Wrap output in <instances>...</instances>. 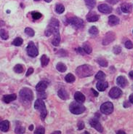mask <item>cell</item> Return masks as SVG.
<instances>
[{"instance_id":"60d3db41","label":"cell","mask_w":133,"mask_h":134,"mask_svg":"<svg viewBox=\"0 0 133 134\" xmlns=\"http://www.w3.org/2000/svg\"><path fill=\"white\" fill-rule=\"evenodd\" d=\"M113 53L115 54H119L121 53V51H122V48L119 47V46H115V47H113Z\"/></svg>"},{"instance_id":"6da1fadb","label":"cell","mask_w":133,"mask_h":134,"mask_svg":"<svg viewBox=\"0 0 133 134\" xmlns=\"http://www.w3.org/2000/svg\"><path fill=\"white\" fill-rule=\"evenodd\" d=\"M76 72L79 77H90L93 74V69L91 66L86 64L78 67L76 70Z\"/></svg>"},{"instance_id":"8992f818","label":"cell","mask_w":133,"mask_h":134,"mask_svg":"<svg viewBox=\"0 0 133 134\" xmlns=\"http://www.w3.org/2000/svg\"><path fill=\"white\" fill-rule=\"evenodd\" d=\"M100 111L101 112L105 114H110L113 112V105L111 102L108 101L101 105L100 107Z\"/></svg>"},{"instance_id":"681fc988","label":"cell","mask_w":133,"mask_h":134,"mask_svg":"<svg viewBox=\"0 0 133 134\" xmlns=\"http://www.w3.org/2000/svg\"><path fill=\"white\" fill-rule=\"evenodd\" d=\"M130 101L132 104H133V94L130 96Z\"/></svg>"},{"instance_id":"11a10c76","label":"cell","mask_w":133,"mask_h":134,"mask_svg":"<svg viewBox=\"0 0 133 134\" xmlns=\"http://www.w3.org/2000/svg\"><path fill=\"white\" fill-rule=\"evenodd\" d=\"M44 1H45V2H50L52 0H44Z\"/></svg>"},{"instance_id":"836d02e7","label":"cell","mask_w":133,"mask_h":134,"mask_svg":"<svg viewBox=\"0 0 133 134\" xmlns=\"http://www.w3.org/2000/svg\"><path fill=\"white\" fill-rule=\"evenodd\" d=\"M86 4L90 8H93L95 6L96 4V0H85Z\"/></svg>"},{"instance_id":"bcb514c9","label":"cell","mask_w":133,"mask_h":134,"mask_svg":"<svg viewBox=\"0 0 133 134\" xmlns=\"http://www.w3.org/2000/svg\"><path fill=\"white\" fill-rule=\"evenodd\" d=\"M107 2H108L110 4H116L119 2V0H106Z\"/></svg>"},{"instance_id":"9c48e42d","label":"cell","mask_w":133,"mask_h":134,"mask_svg":"<svg viewBox=\"0 0 133 134\" xmlns=\"http://www.w3.org/2000/svg\"><path fill=\"white\" fill-rule=\"evenodd\" d=\"M115 38H116V36H115V34L113 33V32H111V31L108 32V33L105 35L104 38H103V45H107V44H110L111 42H112L115 40Z\"/></svg>"},{"instance_id":"7402d4cb","label":"cell","mask_w":133,"mask_h":134,"mask_svg":"<svg viewBox=\"0 0 133 134\" xmlns=\"http://www.w3.org/2000/svg\"><path fill=\"white\" fill-rule=\"evenodd\" d=\"M57 95H58V96H59L61 99H63V100H67V99L69 98V95H68V93L64 89H60V90H59V91H58V93H57Z\"/></svg>"},{"instance_id":"9a60e30c","label":"cell","mask_w":133,"mask_h":134,"mask_svg":"<svg viewBox=\"0 0 133 134\" xmlns=\"http://www.w3.org/2000/svg\"><path fill=\"white\" fill-rule=\"evenodd\" d=\"M47 82L45 81H41L39 83L37 84L36 89L38 92H43L44 91L47 87Z\"/></svg>"},{"instance_id":"e0dca14e","label":"cell","mask_w":133,"mask_h":134,"mask_svg":"<svg viewBox=\"0 0 133 134\" xmlns=\"http://www.w3.org/2000/svg\"><path fill=\"white\" fill-rule=\"evenodd\" d=\"M108 24L111 26H117L119 24V18L118 17L115 16V15H111L108 18Z\"/></svg>"},{"instance_id":"ac0fdd59","label":"cell","mask_w":133,"mask_h":134,"mask_svg":"<svg viewBox=\"0 0 133 134\" xmlns=\"http://www.w3.org/2000/svg\"><path fill=\"white\" fill-rule=\"evenodd\" d=\"M74 99L77 102L82 104L85 100V96L81 92H76L74 94Z\"/></svg>"},{"instance_id":"d4e9b609","label":"cell","mask_w":133,"mask_h":134,"mask_svg":"<svg viewBox=\"0 0 133 134\" xmlns=\"http://www.w3.org/2000/svg\"><path fill=\"white\" fill-rule=\"evenodd\" d=\"M84 50V52L87 54H90L92 53V47H91V45L90 44V43H88V42H84L83 44V47H82Z\"/></svg>"},{"instance_id":"74e56055","label":"cell","mask_w":133,"mask_h":134,"mask_svg":"<svg viewBox=\"0 0 133 134\" xmlns=\"http://www.w3.org/2000/svg\"><path fill=\"white\" fill-rule=\"evenodd\" d=\"M15 131L16 133H25V128L22 126H17Z\"/></svg>"},{"instance_id":"6f0895ef","label":"cell","mask_w":133,"mask_h":134,"mask_svg":"<svg viewBox=\"0 0 133 134\" xmlns=\"http://www.w3.org/2000/svg\"><path fill=\"white\" fill-rule=\"evenodd\" d=\"M132 90H133V85H132Z\"/></svg>"},{"instance_id":"44dd1931","label":"cell","mask_w":133,"mask_h":134,"mask_svg":"<svg viewBox=\"0 0 133 134\" xmlns=\"http://www.w3.org/2000/svg\"><path fill=\"white\" fill-rule=\"evenodd\" d=\"M54 39L52 41V43L53 44L54 46H58L60 42V32L59 31H57L55 33H54Z\"/></svg>"},{"instance_id":"ab89813d","label":"cell","mask_w":133,"mask_h":134,"mask_svg":"<svg viewBox=\"0 0 133 134\" xmlns=\"http://www.w3.org/2000/svg\"><path fill=\"white\" fill-rule=\"evenodd\" d=\"M125 47L127 49H132L133 48V43L130 40L126 41L125 42Z\"/></svg>"},{"instance_id":"7a4b0ae2","label":"cell","mask_w":133,"mask_h":134,"mask_svg":"<svg viewBox=\"0 0 133 134\" xmlns=\"http://www.w3.org/2000/svg\"><path fill=\"white\" fill-rule=\"evenodd\" d=\"M57 31H59V21L56 18H52L44 32L45 36L50 37L52 34H53Z\"/></svg>"},{"instance_id":"5bb4252c","label":"cell","mask_w":133,"mask_h":134,"mask_svg":"<svg viewBox=\"0 0 133 134\" xmlns=\"http://www.w3.org/2000/svg\"><path fill=\"white\" fill-rule=\"evenodd\" d=\"M117 83L121 87H125L128 83V82H127L125 77H123V76H119V77H117Z\"/></svg>"},{"instance_id":"3957f363","label":"cell","mask_w":133,"mask_h":134,"mask_svg":"<svg viewBox=\"0 0 133 134\" xmlns=\"http://www.w3.org/2000/svg\"><path fill=\"white\" fill-rule=\"evenodd\" d=\"M34 108L37 109L38 111H39L40 113H41V119L44 120L45 119V117L47 116V111L45 107V104L44 103V101L41 98L37 99L35 101V104H34Z\"/></svg>"},{"instance_id":"1f68e13d","label":"cell","mask_w":133,"mask_h":134,"mask_svg":"<svg viewBox=\"0 0 133 134\" xmlns=\"http://www.w3.org/2000/svg\"><path fill=\"white\" fill-rule=\"evenodd\" d=\"M23 42H24L23 39H21L20 37H17L13 42V44L15 46H20L23 44Z\"/></svg>"},{"instance_id":"8fae6325","label":"cell","mask_w":133,"mask_h":134,"mask_svg":"<svg viewBox=\"0 0 133 134\" xmlns=\"http://www.w3.org/2000/svg\"><path fill=\"white\" fill-rule=\"evenodd\" d=\"M90 124L92 127H94L95 129H96L98 132H100V133H102V132H103V127H102V125H101V124L100 123V122L97 120V119H95V118L91 119L90 121Z\"/></svg>"},{"instance_id":"e575fe53","label":"cell","mask_w":133,"mask_h":134,"mask_svg":"<svg viewBox=\"0 0 133 134\" xmlns=\"http://www.w3.org/2000/svg\"><path fill=\"white\" fill-rule=\"evenodd\" d=\"M98 32H99V31H98L96 26H92L89 29V33L91 35H97L98 34Z\"/></svg>"},{"instance_id":"484cf974","label":"cell","mask_w":133,"mask_h":134,"mask_svg":"<svg viewBox=\"0 0 133 134\" xmlns=\"http://www.w3.org/2000/svg\"><path fill=\"white\" fill-rule=\"evenodd\" d=\"M105 78H106V74L102 71H98L95 75V79L98 81H103L105 80Z\"/></svg>"},{"instance_id":"f35d334b","label":"cell","mask_w":133,"mask_h":134,"mask_svg":"<svg viewBox=\"0 0 133 134\" xmlns=\"http://www.w3.org/2000/svg\"><path fill=\"white\" fill-rule=\"evenodd\" d=\"M44 128L43 127H37V130L35 131L34 133L35 134H44Z\"/></svg>"},{"instance_id":"ee69618b","label":"cell","mask_w":133,"mask_h":134,"mask_svg":"<svg viewBox=\"0 0 133 134\" xmlns=\"http://www.w3.org/2000/svg\"><path fill=\"white\" fill-rule=\"evenodd\" d=\"M33 68H29L28 69V71H27V72H26V76L27 77H28V76H30L31 74H33Z\"/></svg>"},{"instance_id":"7c38bea8","label":"cell","mask_w":133,"mask_h":134,"mask_svg":"<svg viewBox=\"0 0 133 134\" xmlns=\"http://www.w3.org/2000/svg\"><path fill=\"white\" fill-rule=\"evenodd\" d=\"M98 10L102 13L109 14L112 12V7L106 4H102L98 6Z\"/></svg>"},{"instance_id":"83f0119b","label":"cell","mask_w":133,"mask_h":134,"mask_svg":"<svg viewBox=\"0 0 133 134\" xmlns=\"http://www.w3.org/2000/svg\"><path fill=\"white\" fill-rule=\"evenodd\" d=\"M14 71H15V72H16L18 74H20V73L24 72V68L21 64H17L16 66L14 67Z\"/></svg>"},{"instance_id":"7dc6e473","label":"cell","mask_w":133,"mask_h":134,"mask_svg":"<svg viewBox=\"0 0 133 134\" xmlns=\"http://www.w3.org/2000/svg\"><path fill=\"white\" fill-rule=\"evenodd\" d=\"M124 107L125 108L126 107H130V104L129 102H127V101H125L124 103Z\"/></svg>"},{"instance_id":"db71d44e","label":"cell","mask_w":133,"mask_h":134,"mask_svg":"<svg viewBox=\"0 0 133 134\" xmlns=\"http://www.w3.org/2000/svg\"><path fill=\"white\" fill-rule=\"evenodd\" d=\"M55 133L60 134V133H61V132H60V131H55V132H53V134H55Z\"/></svg>"},{"instance_id":"b9f144b4","label":"cell","mask_w":133,"mask_h":134,"mask_svg":"<svg viewBox=\"0 0 133 134\" xmlns=\"http://www.w3.org/2000/svg\"><path fill=\"white\" fill-rule=\"evenodd\" d=\"M38 96L40 98H46L47 95L44 93V91H43V92H38Z\"/></svg>"},{"instance_id":"f5cc1de1","label":"cell","mask_w":133,"mask_h":134,"mask_svg":"<svg viewBox=\"0 0 133 134\" xmlns=\"http://www.w3.org/2000/svg\"><path fill=\"white\" fill-rule=\"evenodd\" d=\"M33 125H31L29 126V130H30V131H33Z\"/></svg>"},{"instance_id":"5b68a950","label":"cell","mask_w":133,"mask_h":134,"mask_svg":"<svg viewBox=\"0 0 133 134\" xmlns=\"http://www.w3.org/2000/svg\"><path fill=\"white\" fill-rule=\"evenodd\" d=\"M20 97L23 100L26 101H31L33 100V94L32 91L28 88V87H24L20 91Z\"/></svg>"},{"instance_id":"816d5d0a","label":"cell","mask_w":133,"mask_h":134,"mask_svg":"<svg viewBox=\"0 0 133 134\" xmlns=\"http://www.w3.org/2000/svg\"><path fill=\"white\" fill-rule=\"evenodd\" d=\"M129 75H130V77H131V78H132L133 79V71H130Z\"/></svg>"},{"instance_id":"f6af8a7d","label":"cell","mask_w":133,"mask_h":134,"mask_svg":"<svg viewBox=\"0 0 133 134\" xmlns=\"http://www.w3.org/2000/svg\"><path fill=\"white\" fill-rule=\"evenodd\" d=\"M77 51L78 52V53H79L81 54V55H84V53H85L82 47H79V48H78V49L77 50Z\"/></svg>"},{"instance_id":"d590c367","label":"cell","mask_w":133,"mask_h":134,"mask_svg":"<svg viewBox=\"0 0 133 134\" xmlns=\"http://www.w3.org/2000/svg\"><path fill=\"white\" fill-rule=\"evenodd\" d=\"M31 15H32V18H33V20H39L42 16V15L40 13H38V12H32L31 13Z\"/></svg>"},{"instance_id":"8d00e7d4","label":"cell","mask_w":133,"mask_h":134,"mask_svg":"<svg viewBox=\"0 0 133 134\" xmlns=\"http://www.w3.org/2000/svg\"><path fill=\"white\" fill-rule=\"evenodd\" d=\"M25 33L28 36H29V37H33L34 36V31L32 29H31V28H28V27H27L26 29H25Z\"/></svg>"},{"instance_id":"4fadbf2b","label":"cell","mask_w":133,"mask_h":134,"mask_svg":"<svg viewBox=\"0 0 133 134\" xmlns=\"http://www.w3.org/2000/svg\"><path fill=\"white\" fill-rule=\"evenodd\" d=\"M86 20L89 22H96L99 20V15L94 12H90L86 15Z\"/></svg>"},{"instance_id":"7bdbcfd3","label":"cell","mask_w":133,"mask_h":134,"mask_svg":"<svg viewBox=\"0 0 133 134\" xmlns=\"http://www.w3.org/2000/svg\"><path fill=\"white\" fill-rule=\"evenodd\" d=\"M84 127V123L82 121H80L78 123V129L79 130H82Z\"/></svg>"},{"instance_id":"d6986e66","label":"cell","mask_w":133,"mask_h":134,"mask_svg":"<svg viewBox=\"0 0 133 134\" xmlns=\"http://www.w3.org/2000/svg\"><path fill=\"white\" fill-rule=\"evenodd\" d=\"M17 98V96L15 94H10V95H6L4 96L3 101L6 104H9L10 102L13 101Z\"/></svg>"},{"instance_id":"ffe728a7","label":"cell","mask_w":133,"mask_h":134,"mask_svg":"<svg viewBox=\"0 0 133 134\" xmlns=\"http://www.w3.org/2000/svg\"><path fill=\"white\" fill-rule=\"evenodd\" d=\"M10 127V122L8 120H4L0 122V131L2 132H7Z\"/></svg>"},{"instance_id":"c3c4849f","label":"cell","mask_w":133,"mask_h":134,"mask_svg":"<svg viewBox=\"0 0 133 134\" xmlns=\"http://www.w3.org/2000/svg\"><path fill=\"white\" fill-rule=\"evenodd\" d=\"M92 93H93L95 97H97V96H98V93H97L96 91H95L94 89H92Z\"/></svg>"},{"instance_id":"603a6c76","label":"cell","mask_w":133,"mask_h":134,"mask_svg":"<svg viewBox=\"0 0 133 134\" xmlns=\"http://www.w3.org/2000/svg\"><path fill=\"white\" fill-rule=\"evenodd\" d=\"M121 10L124 13H129L131 11V10H132V8H131V6H130V4L124 3L121 6Z\"/></svg>"},{"instance_id":"2e32d148","label":"cell","mask_w":133,"mask_h":134,"mask_svg":"<svg viewBox=\"0 0 133 134\" xmlns=\"http://www.w3.org/2000/svg\"><path fill=\"white\" fill-rule=\"evenodd\" d=\"M108 82H105L104 80L99 81L96 85L97 89L99 91H101V92H103V91H105L107 87H108Z\"/></svg>"},{"instance_id":"cb8c5ba5","label":"cell","mask_w":133,"mask_h":134,"mask_svg":"<svg viewBox=\"0 0 133 134\" xmlns=\"http://www.w3.org/2000/svg\"><path fill=\"white\" fill-rule=\"evenodd\" d=\"M56 69L57 70L59 71L60 72H65L67 70L66 66L63 64V63H61V62H60V63H58V64H57Z\"/></svg>"},{"instance_id":"9f6ffc18","label":"cell","mask_w":133,"mask_h":134,"mask_svg":"<svg viewBox=\"0 0 133 134\" xmlns=\"http://www.w3.org/2000/svg\"><path fill=\"white\" fill-rule=\"evenodd\" d=\"M34 1H39V0H34Z\"/></svg>"},{"instance_id":"f1b7e54d","label":"cell","mask_w":133,"mask_h":134,"mask_svg":"<svg viewBox=\"0 0 133 134\" xmlns=\"http://www.w3.org/2000/svg\"><path fill=\"white\" fill-rule=\"evenodd\" d=\"M55 11H56L57 13L61 14L63 13V12L65 11V7L63 6V4H57L55 7Z\"/></svg>"},{"instance_id":"d6a6232c","label":"cell","mask_w":133,"mask_h":134,"mask_svg":"<svg viewBox=\"0 0 133 134\" xmlns=\"http://www.w3.org/2000/svg\"><path fill=\"white\" fill-rule=\"evenodd\" d=\"M97 61L98 64L100 65L101 66L106 67L107 66H108V62H107V60H106L105 58H99Z\"/></svg>"},{"instance_id":"30bf717a","label":"cell","mask_w":133,"mask_h":134,"mask_svg":"<svg viewBox=\"0 0 133 134\" xmlns=\"http://www.w3.org/2000/svg\"><path fill=\"white\" fill-rule=\"evenodd\" d=\"M122 94V92L121 91V89H119V87H114L113 88L111 89V91L109 92V96L111 98H118L121 96V95Z\"/></svg>"},{"instance_id":"4dcf8cb0","label":"cell","mask_w":133,"mask_h":134,"mask_svg":"<svg viewBox=\"0 0 133 134\" xmlns=\"http://www.w3.org/2000/svg\"><path fill=\"white\" fill-rule=\"evenodd\" d=\"M0 37L4 40H7V39L9 38V35H8L7 31L4 30V29H1L0 30Z\"/></svg>"},{"instance_id":"ba28073f","label":"cell","mask_w":133,"mask_h":134,"mask_svg":"<svg viewBox=\"0 0 133 134\" xmlns=\"http://www.w3.org/2000/svg\"><path fill=\"white\" fill-rule=\"evenodd\" d=\"M69 24L73 26L74 28L76 29H80L81 27L83 26L84 22L83 20H82L79 18H77V17H73V18H71L70 19L68 20Z\"/></svg>"},{"instance_id":"277c9868","label":"cell","mask_w":133,"mask_h":134,"mask_svg":"<svg viewBox=\"0 0 133 134\" xmlns=\"http://www.w3.org/2000/svg\"><path fill=\"white\" fill-rule=\"evenodd\" d=\"M69 109H70V111L72 114H80L83 113L86 109L81 103H79V102L76 101V102H72L70 104Z\"/></svg>"},{"instance_id":"52a82bcc","label":"cell","mask_w":133,"mask_h":134,"mask_svg":"<svg viewBox=\"0 0 133 134\" xmlns=\"http://www.w3.org/2000/svg\"><path fill=\"white\" fill-rule=\"evenodd\" d=\"M26 51L28 55L32 58L36 57V56L38 55V54H39L38 50H37V48L36 47V46H35V44H34L33 42H30L28 43V46H27Z\"/></svg>"},{"instance_id":"f546056e","label":"cell","mask_w":133,"mask_h":134,"mask_svg":"<svg viewBox=\"0 0 133 134\" xmlns=\"http://www.w3.org/2000/svg\"><path fill=\"white\" fill-rule=\"evenodd\" d=\"M75 77L73 76V74H71V73H69V74H68L66 76V77H65V80L67 82H69V83H71V82H73L74 81H75Z\"/></svg>"},{"instance_id":"f907efd6","label":"cell","mask_w":133,"mask_h":134,"mask_svg":"<svg viewBox=\"0 0 133 134\" xmlns=\"http://www.w3.org/2000/svg\"><path fill=\"white\" fill-rule=\"evenodd\" d=\"M117 134H125V132H124L122 131H119L117 132Z\"/></svg>"},{"instance_id":"4316f807","label":"cell","mask_w":133,"mask_h":134,"mask_svg":"<svg viewBox=\"0 0 133 134\" xmlns=\"http://www.w3.org/2000/svg\"><path fill=\"white\" fill-rule=\"evenodd\" d=\"M49 61H50V59L49 58L47 57L46 55H43L42 58H41V64H42V66H46L49 64Z\"/></svg>"}]
</instances>
